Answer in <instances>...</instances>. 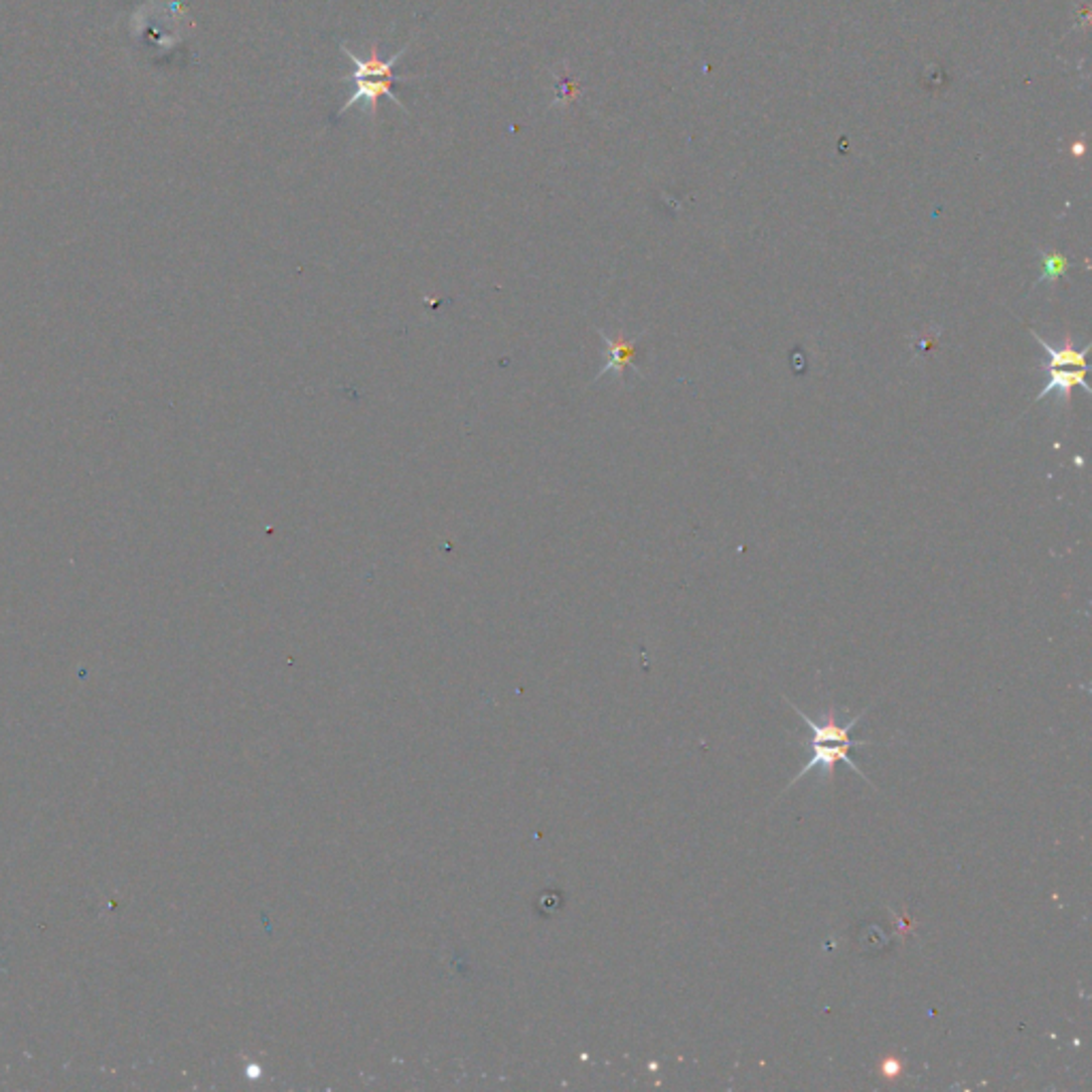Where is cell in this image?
I'll list each match as a JSON object with an SVG mask.
<instances>
[{"label": "cell", "instance_id": "6da1fadb", "mask_svg": "<svg viewBox=\"0 0 1092 1092\" xmlns=\"http://www.w3.org/2000/svg\"><path fill=\"white\" fill-rule=\"evenodd\" d=\"M785 703L790 705V707L798 713V718H800L804 724H807L809 730H811V760H809L807 764H804V768H800V773L792 779L790 785H787V790H790V787H794L802 777H807L809 773H815V771H817L819 775H823V777H832L834 766H836L838 762L847 764L849 771H853V773L861 775L863 779L871 781V779L863 773L861 764H857V762L853 760V756H851V751H853L855 747L875 745L873 741H855V739H851V730L855 728V724H861V720L869 713V709H865L861 715H857V718H853V720L847 722L845 726H840V724L836 722L834 711H830L828 715H823V718H819V720H811L807 713H802L796 705H792V700H785Z\"/></svg>", "mask_w": 1092, "mask_h": 1092}, {"label": "cell", "instance_id": "7a4b0ae2", "mask_svg": "<svg viewBox=\"0 0 1092 1092\" xmlns=\"http://www.w3.org/2000/svg\"><path fill=\"white\" fill-rule=\"evenodd\" d=\"M412 41H408L396 56L391 58H380V45L378 41H373L371 47H369V56L367 60H361L356 58L354 53L348 49L346 43L339 45V49H342L344 56L354 64V70L350 75L342 77V82H352L354 84V93L346 99V103L339 107V112L335 114V118H342L346 112H350L354 105H359V101H365V110L369 107V116L375 118L378 116V101L382 97L391 99L393 103H396L402 112L408 114L406 105L393 95V86H396L398 82H410V80H419L417 75H406V77H396L393 75V68H396V64L406 56L408 49H410Z\"/></svg>", "mask_w": 1092, "mask_h": 1092}, {"label": "cell", "instance_id": "3957f363", "mask_svg": "<svg viewBox=\"0 0 1092 1092\" xmlns=\"http://www.w3.org/2000/svg\"><path fill=\"white\" fill-rule=\"evenodd\" d=\"M1050 369V378H1048V384L1040 391V396L1035 398V404L1042 402L1044 398H1048L1050 393H1059L1061 396V404L1065 410H1069L1071 406V391L1076 386H1082L1086 393H1090V386L1086 384L1084 375H1086V367H1054V365H1048Z\"/></svg>", "mask_w": 1092, "mask_h": 1092}, {"label": "cell", "instance_id": "8992f818", "mask_svg": "<svg viewBox=\"0 0 1092 1092\" xmlns=\"http://www.w3.org/2000/svg\"><path fill=\"white\" fill-rule=\"evenodd\" d=\"M1067 259L1059 253H1050V255H1044L1042 259V276L1040 280L1042 282H1048L1050 286H1054V282L1059 280L1065 272H1067Z\"/></svg>", "mask_w": 1092, "mask_h": 1092}, {"label": "cell", "instance_id": "5b68a950", "mask_svg": "<svg viewBox=\"0 0 1092 1092\" xmlns=\"http://www.w3.org/2000/svg\"><path fill=\"white\" fill-rule=\"evenodd\" d=\"M1031 333L1037 339V344H1040L1050 354V365H1054V367H1086V354L1090 350V344H1084L1082 348H1076V344H1073V337L1067 333L1065 339H1063V346L1056 348V346H1050L1037 331H1031Z\"/></svg>", "mask_w": 1092, "mask_h": 1092}, {"label": "cell", "instance_id": "277c9868", "mask_svg": "<svg viewBox=\"0 0 1092 1092\" xmlns=\"http://www.w3.org/2000/svg\"><path fill=\"white\" fill-rule=\"evenodd\" d=\"M602 339L606 342V348H608V361L604 363L602 371L598 375H604V373H615L619 380H623V371L625 367H628L634 359V352H636V342L642 337V335H636L632 339H625V337H608L606 333H600Z\"/></svg>", "mask_w": 1092, "mask_h": 1092}]
</instances>
